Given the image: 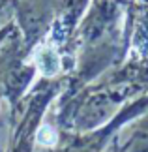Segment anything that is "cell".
I'll list each match as a JSON object with an SVG mask.
<instances>
[{
  "instance_id": "2",
  "label": "cell",
  "mask_w": 148,
  "mask_h": 152,
  "mask_svg": "<svg viewBox=\"0 0 148 152\" xmlns=\"http://www.w3.org/2000/svg\"><path fill=\"white\" fill-rule=\"evenodd\" d=\"M36 141H38V145H41V147H55L56 141H58V135L51 126L45 124V126L39 128V132L36 135Z\"/></svg>"
},
{
  "instance_id": "1",
  "label": "cell",
  "mask_w": 148,
  "mask_h": 152,
  "mask_svg": "<svg viewBox=\"0 0 148 152\" xmlns=\"http://www.w3.org/2000/svg\"><path fill=\"white\" fill-rule=\"evenodd\" d=\"M34 62H36L38 69L43 75L47 77H51V75H55L58 69H60V58H58V53L49 47V45H45V47H39L36 51V55H34Z\"/></svg>"
}]
</instances>
